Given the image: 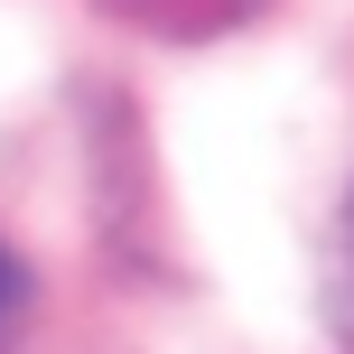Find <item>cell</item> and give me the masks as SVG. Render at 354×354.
<instances>
[{
	"label": "cell",
	"mask_w": 354,
	"mask_h": 354,
	"mask_svg": "<svg viewBox=\"0 0 354 354\" xmlns=\"http://www.w3.org/2000/svg\"><path fill=\"white\" fill-rule=\"evenodd\" d=\"M19 326H28V261L0 243V354L19 345Z\"/></svg>",
	"instance_id": "7a4b0ae2"
},
{
	"label": "cell",
	"mask_w": 354,
	"mask_h": 354,
	"mask_svg": "<svg viewBox=\"0 0 354 354\" xmlns=\"http://www.w3.org/2000/svg\"><path fill=\"white\" fill-rule=\"evenodd\" d=\"M326 326L354 345V196L336 214V252H326Z\"/></svg>",
	"instance_id": "6da1fadb"
}]
</instances>
